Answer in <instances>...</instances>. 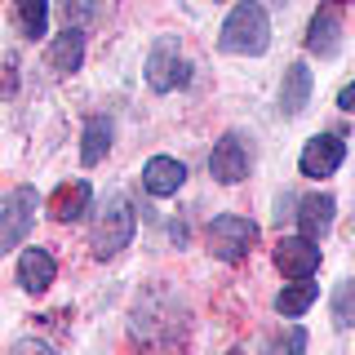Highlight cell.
<instances>
[{
    "label": "cell",
    "mask_w": 355,
    "mask_h": 355,
    "mask_svg": "<svg viewBox=\"0 0 355 355\" xmlns=\"http://www.w3.org/2000/svg\"><path fill=\"white\" fill-rule=\"evenodd\" d=\"M275 266H280V275L288 280H306V275L320 271V240L311 236H280L275 240Z\"/></svg>",
    "instance_id": "6"
},
{
    "label": "cell",
    "mask_w": 355,
    "mask_h": 355,
    "mask_svg": "<svg viewBox=\"0 0 355 355\" xmlns=\"http://www.w3.org/2000/svg\"><path fill=\"white\" fill-rule=\"evenodd\" d=\"M311 67L306 62H288L284 67V80H280V111L288 120L293 116H302L306 111V103H311Z\"/></svg>",
    "instance_id": "14"
},
{
    "label": "cell",
    "mask_w": 355,
    "mask_h": 355,
    "mask_svg": "<svg viewBox=\"0 0 355 355\" xmlns=\"http://www.w3.org/2000/svg\"><path fill=\"white\" fill-rule=\"evenodd\" d=\"M14 18L27 40L49 36V0H14Z\"/></svg>",
    "instance_id": "18"
},
{
    "label": "cell",
    "mask_w": 355,
    "mask_h": 355,
    "mask_svg": "<svg viewBox=\"0 0 355 355\" xmlns=\"http://www.w3.org/2000/svg\"><path fill=\"white\" fill-rule=\"evenodd\" d=\"M44 62H49L53 76L80 71V62H85V31H80V27H67L62 36H53L49 49H44Z\"/></svg>",
    "instance_id": "13"
},
{
    "label": "cell",
    "mask_w": 355,
    "mask_h": 355,
    "mask_svg": "<svg viewBox=\"0 0 355 355\" xmlns=\"http://www.w3.org/2000/svg\"><path fill=\"white\" fill-rule=\"evenodd\" d=\"M133 231H138V214H133L129 196L125 191H111L103 200V209H98L94 218V236H89V244H94V258H116L120 249H129Z\"/></svg>",
    "instance_id": "2"
},
{
    "label": "cell",
    "mask_w": 355,
    "mask_h": 355,
    "mask_svg": "<svg viewBox=\"0 0 355 355\" xmlns=\"http://www.w3.org/2000/svg\"><path fill=\"white\" fill-rule=\"evenodd\" d=\"M209 173H214L222 187H236V182L249 178V147H244L240 133H222L214 142V151H209Z\"/></svg>",
    "instance_id": "9"
},
{
    "label": "cell",
    "mask_w": 355,
    "mask_h": 355,
    "mask_svg": "<svg viewBox=\"0 0 355 355\" xmlns=\"http://www.w3.org/2000/svg\"><path fill=\"white\" fill-rule=\"evenodd\" d=\"M342 160H347L342 133H315L302 147V155H297V169H302V178H329L342 169Z\"/></svg>",
    "instance_id": "8"
},
{
    "label": "cell",
    "mask_w": 355,
    "mask_h": 355,
    "mask_svg": "<svg viewBox=\"0 0 355 355\" xmlns=\"http://www.w3.org/2000/svg\"><path fill=\"white\" fill-rule=\"evenodd\" d=\"M342 49V0H320L306 27V53L315 58H333Z\"/></svg>",
    "instance_id": "7"
},
{
    "label": "cell",
    "mask_w": 355,
    "mask_h": 355,
    "mask_svg": "<svg viewBox=\"0 0 355 355\" xmlns=\"http://www.w3.org/2000/svg\"><path fill=\"white\" fill-rule=\"evenodd\" d=\"M111 151V120L107 116H89L80 133V160L85 164H103Z\"/></svg>",
    "instance_id": "17"
},
{
    "label": "cell",
    "mask_w": 355,
    "mask_h": 355,
    "mask_svg": "<svg viewBox=\"0 0 355 355\" xmlns=\"http://www.w3.org/2000/svg\"><path fill=\"white\" fill-rule=\"evenodd\" d=\"M315 297H320V288L311 284V275H306V280H293V284H284L280 293H275V311H280L284 320H297V315H306V311L315 306Z\"/></svg>",
    "instance_id": "16"
},
{
    "label": "cell",
    "mask_w": 355,
    "mask_h": 355,
    "mask_svg": "<svg viewBox=\"0 0 355 355\" xmlns=\"http://www.w3.org/2000/svg\"><path fill=\"white\" fill-rule=\"evenodd\" d=\"M62 5V18H67V27H89V22H98L103 18V0H58Z\"/></svg>",
    "instance_id": "20"
},
{
    "label": "cell",
    "mask_w": 355,
    "mask_h": 355,
    "mask_svg": "<svg viewBox=\"0 0 355 355\" xmlns=\"http://www.w3.org/2000/svg\"><path fill=\"white\" fill-rule=\"evenodd\" d=\"M89 209H94V187L85 182V178H76V182H67L53 191V205H49V214L58 218V222H80Z\"/></svg>",
    "instance_id": "15"
},
{
    "label": "cell",
    "mask_w": 355,
    "mask_h": 355,
    "mask_svg": "<svg viewBox=\"0 0 355 355\" xmlns=\"http://www.w3.org/2000/svg\"><path fill=\"white\" fill-rule=\"evenodd\" d=\"M218 44L227 53H240V58L266 53V44H271V18H266L262 0H240V5L227 14V22H222Z\"/></svg>",
    "instance_id": "1"
},
{
    "label": "cell",
    "mask_w": 355,
    "mask_h": 355,
    "mask_svg": "<svg viewBox=\"0 0 355 355\" xmlns=\"http://www.w3.org/2000/svg\"><path fill=\"white\" fill-rule=\"evenodd\" d=\"M329 311H333V324H338V329H351V324H355V275L333 288Z\"/></svg>",
    "instance_id": "19"
},
{
    "label": "cell",
    "mask_w": 355,
    "mask_h": 355,
    "mask_svg": "<svg viewBox=\"0 0 355 355\" xmlns=\"http://www.w3.org/2000/svg\"><path fill=\"white\" fill-rule=\"evenodd\" d=\"M182 182H187V164L173 160V155H151V160L142 164V187H147L155 200L178 196V191H182Z\"/></svg>",
    "instance_id": "11"
},
{
    "label": "cell",
    "mask_w": 355,
    "mask_h": 355,
    "mask_svg": "<svg viewBox=\"0 0 355 355\" xmlns=\"http://www.w3.org/2000/svg\"><path fill=\"white\" fill-rule=\"evenodd\" d=\"M338 107L355 116V80H351V85H342V94H338Z\"/></svg>",
    "instance_id": "22"
},
{
    "label": "cell",
    "mask_w": 355,
    "mask_h": 355,
    "mask_svg": "<svg viewBox=\"0 0 355 355\" xmlns=\"http://www.w3.org/2000/svg\"><path fill=\"white\" fill-rule=\"evenodd\" d=\"M271 347H288V351H306V333H302V329H293V333H284V338H275Z\"/></svg>",
    "instance_id": "21"
},
{
    "label": "cell",
    "mask_w": 355,
    "mask_h": 355,
    "mask_svg": "<svg viewBox=\"0 0 355 355\" xmlns=\"http://www.w3.org/2000/svg\"><path fill=\"white\" fill-rule=\"evenodd\" d=\"M53 280H58L53 253L49 249H22V258H18V288L22 293H44Z\"/></svg>",
    "instance_id": "12"
},
{
    "label": "cell",
    "mask_w": 355,
    "mask_h": 355,
    "mask_svg": "<svg viewBox=\"0 0 355 355\" xmlns=\"http://www.w3.org/2000/svg\"><path fill=\"white\" fill-rule=\"evenodd\" d=\"M36 205H40L36 187H18V191L0 205V258H5V253H14L18 244L27 240L31 222H36Z\"/></svg>",
    "instance_id": "4"
},
{
    "label": "cell",
    "mask_w": 355,
    "mask_h": 355,
    "mask_svg": "<svg viewBox=\"0 0 355 355\" xmlns=\"http://www.w3.org/2000/svg\"><path fill=\"white\" fill-rule=\"evenodd\" d=\"M333 214H338V200H333L329 191H315V196H306V200H297V205H293L297 231H302V236H311V240H324V236H329Z\"/></svg>",
    "instance_id": "10"
},
{
    "label": "cell",
    "mask_w": 355,
    "mask_h": 355,
    "mask_svg": "<svg viewBox=\"0 0 355 355\" xmlns=\"http://www.w3.org/2000/svg\"><path fill=\"white\" fill-rule=\"evenodd\" d=\"M209 240V253L218 262H244L258 244V222L253 218H240V214H218L205 231Z\"/></svg>",
    "instance_id": "3"
},
{
    "label": "cell",
    "mask_w": 355,
    "mask_h": 355,
    "mask_svg": "<svg viewBox=\"0 0 355 355\" xmlns=\"http://www.w3.org/2000/svg\"><path fill=\"white\" fill-rule=\"evenodd\" d=\"M182 80H187V62H182V49H178V36H160L147 53V85L155 94H169Z\"/></svg>",
    "instance_id": "5"
}]
</instances>
